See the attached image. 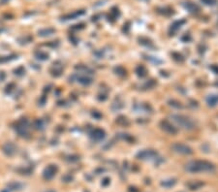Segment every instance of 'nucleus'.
Masks as SVG:
<instances>
[{
    "label": "nucleus",
    "mask_w": 218,
    "mask_h": 192,
    "mask_svg": "<svg viewBox=\"0 0 218 192\" xmlns=\"http://www.w3.org/2000/svg\"><path fill=\"white\" fill-rule=\"evenodd\" d=\"M214 165L206 160H195L189 162L186 165V170L192 173H200V172H212L214 171Z\"/></svg>",
    "instance_id": "nucleus-1"
},
{
    "label": "nucleus",
    "mask_w": 218,
    "mask_h": 192,
    "mask_svg": "<svg viewBox=\"0 0 218 192\" xmlns=\"http://www.w3.org/2000/svg\"><path fill=\"white\" fill-rule=\"evenodd\" d=\"M171 118L176 122L177 125L185 130H193L196 127V123L189 116L183 115H171Z\"/></svg>",
    "instance_id": "nucleus-2"
},
{
    "label": "nucleus",
    "mask_w": 218,
    "mask_h": 192,
    "mask_svg": "<svg viewBox=\"0 0 218 192\" xmlns=\"http://www.w3.org/2000/svg\"><path fill=\"white\" fill-rule=\"evenodd\" d=\"M28 126L29 122L26 118H20L16 122V131L19 133V136L26 137L28 135Z\"/></svg>",
    "instance_id": "nucleus-3"
},
{
    "label": "nucleus",
    "mask_w": 218,
    "mask_h": 192,
    "mask_svg": "<svg viewBox=\"0 0 218 192\" xmlns=\"http://www.w3.org/2000/svg\"><path fill=\"white\" fill-rule=\"evenodd\" d=\"M171 150L174 151H176L177 153L180 154H192L193 153V150L190 147L184 144H180V143H176L171 145Z\"/></svg>",
    "instance_id": "nucleus-4"
},
{
    "label": "nucleus",
    "mask_w": 218,
    "mask_h": 192,
    "mask_svg": "<svg viewBox=\"0 0 218 192\" xmlns=\"http://www.w3.org/2000/svg\"><path fill=\"white\" fill-rule=\"evenodd\" d=\"M160 127L162 128V130H164L166 133L171 134V135H176L177 133V129L176 127H174L171 122H169L168 120H162L160 122Z\"/></svg>",
    "instance_id": "nucleus-5"
},
{
    "label": "nucleus",
    "mask_w": 218,
    "mask_h": 192,
    "mask_svg": "<svg viewBox=\"0 0 218 192\" xmlns=\"http://www.w3.org/2000/svg\"><path fill=\"white\" fill-rule=\"evenodd\" d=\"M105 137H106V133L103 129L101 128H94L91 133H90V138H91L94 142H100L102 141Z\"/></svg>",
    "instance_id": "nucleus-6"
},
{
    "label": "nucleus",
    "mask_w": 218,
    "mask_h": 192,
    "mask_svg": "<svg viewBox=\"0 0 218 192\" xmlns=\"http://www.w3.org/2000/svg\"><path fill=\"white\" fill-rule=\"evenodd\" d=\"M2 150L7 156H13L15 153L17 152V147L13 143H6L3 145Z\"/></svg>",
    "instance_id": "nucleus-7"
},
{
    "label": "nucleus",
    "mask_w": 218,
    "mask_h": 192,
    "mask_svg": "<svg viewBox=\"0 0 218 192\" xmlns=\"http://www.w3.org/2000/svg\"><path fill=\"white\" fill-rule=\"evenodd\" d=\"M137 156H138V158L142 159V160L144 159H152V158H154V157L157 156V152L152 150H144L140 151Z\"/></svg>",
    "instance_id": "nucleus-8"
},
{
    "label": "nucleus",
    "mask_w": 218,
    "mask_h": 192,
    "mask_svg": "<svg viewBox=\"0 0 218 192\" xmlns=\"http://www.w3.org/2000/svg\"><path fill=\"white\" fill-rule=\"evenodd\" d=\"M76 80H77L78 83H80L81 84H83V86H89V84L92 83V78L89 77L88 75L86 74H78V75H76Z\"/></svg>",
    "instance_id": "nucleus-9"
},
{
    "label": "nucleus",
    "mask_w": 218,
    "mask_h": 192,
    "mask_svg": "<svg viewBox=\"0 0 218 192\" xmlns=\"http://www.w3.org/2000/svg\"><path fill=\"white\" fill-rule=\"evenodd\" d=\"M186 22L185 19H179V20H176L173 24L171 25L170 27V33L171 35H174V33H176L177 31L179 30L180 28H181V26L184 24Z\"/></svg>",
    "instance_id": "nucleus-10"
},
{
    "label": "nucleus",
    "mask_w": 218,
    "mask_h": 192,
    "mask_svg": "<svg viewBox=\"0 0 218 192\" xmlns=\"http://www.w3.org/2000/svg\"><path fill=\"white\" fill-rule=\"evenodd\" d=\"M183 7H184L186 10L189 11L190 13H199L200 12V7L197 4H195L194 2H185L183 4Z\"/></svg>",
    "instance_id": "nucleus-11"
},
{
    "label": "nucleus",
    "mask_w": 218,
    "mask_h": 192,
    "mask_svg": "<svg viewBox=\"0 0 218 192\" xmlns=\"http://www.w3.org/2000/svg\"><path fill=\"white\" fill-rule=\"evenodd\" d=\"M62 72H63V66L62 65H58V64L54 63L53 65L51 66V74L53 76V77H59V76L62 74Z\"/></svg>",
    "instance_id": "nucleus-12"
},
{
    "label": "nucleus",
    "mask_w": 218,
    "mask_h": 192,
    "mask_svg": "<svg viewBox=\"0 0 218 192\" xmlns=\"http://www.w3.org/2000/svg\"><path fill=\"white\" fill-rule=\"evenodd\" d=\"M56 171H57V168L55 167L54 165H49L45 170V172H44V176H45V177H47V179H51V177L54 176V174L56 173Z\"/></svg>",
    "instance_id": "nucleus-13"
},
{
    "label": "nucleus",
    "mask_w": 218,
    "mask_h": 192,
    "mask_svg": "<svg viewBox=\"0 0 218 192\" xmlns=\"http://www.w3.org/2000/svg\"><path fill=\"white\" fill-rule=\"evenodd\" d=\"M84 13H85V12L83 11V10H81V11H76V12H74V13H72V14H68V15H66V16H64L62 17V19L63 20H68V19H77V17L84 15Z\"/></svg>",
    "instance_id": "nucleus-14"
},
{
    "label": "nucleus",
    "mask_w": 218,
    "mask_h": 192,
    "mask_svg": "<svg viewBox=\"0 0 218 192\" xmlns=\"http://www.w3.org/2000/svg\"><path fill=\"white\" fill-rule=\"evenodd\" d=\"M206 103L208 106L210 107H215L218 104V94H212L208 96L206 98Z\"/></svg>",
    "instance_id": "nucleus-15"
},
{
    "label": "nucleus",
    "mask_w": 218,
    "mask_h": 192,
    "mask_svg": "<svg viewBox=\"0 0 218 192\" xmlns=\"http://www.w3.org/2000/svg\"><path fill=\"white\" fill-rule=\"evenodd\" d=\"M119 15H120V13H119V10L116 7H113L112 9V11L110 12V15H109V20H112V22H115V20L117 19V17H119Z\"/></svg>",
    "instance_id": "nucleus-16"
},
{
    "label": "nucleus",
    "mask_w": 218,
    "mask_h": 192,
    "mask_svg": "<svg viewBox=\"0 0 218 192\" xmlns=\"http://www.w3.org/2000/svg\"><path fill=\"white\" fill-rule=\"evenodd\" d=\"M76 69L78 70L81 74H87V75H90L92 74V70L88 68L87 66H84V65H78V66H76Z\"/></svg>",
    "instance_id": "nucleus-17"
},
{
    "label": "nucleus",
    "mask_w": 218,
    "mask_h": 192,
    "mask_svg": "<svg viewBox=\"0 0 218 192\" xmlns=\"http://www.w3.org/2000/svg\"><path fill=\"white\" fill-rule=\"evenodd\" d=\"M55 32V30L53 28H45L42 29V30L39 31V35L42 37H46V36H49V35L53 34Z\"/></svg>",
    "instance_id": "nucleus-18"
},
{
    "label": "nucleus",
    "mask_w": 218,
    "mask_h": 192,
    "mask_svg": "<svg viewBox=\"0 0 218 192\" xmlns=\"http://www.w3.org/2000/svg\"><path fill=\"white\" fill-rule=\"evenodd\" d=\"M35 56H36L38 59L46 60L49 58V54L43 51H35Z\"/></svg>",
    "instance_id": "nucleus-19"
},
{
    "label": "nucleus",
    "mask_w": 218,
    "mask_h": 192,
    "mask_svg": "<svg viewBox=\"0 0 218 192\" xmlns=\"http://www.w3.org/2000/svg\"><path fill=\"white\" fill-rule=\"evenodd\" d=\"M136 73L139 77H144V76L146 75L147 71H146V69H145V67L140 65L136 68Z\"/></svg>",
    "instance_id": "nucleus-20"
},
{
    "label": "nucleus",
    "mask_w": 218,
    "mask_h": 192,
    "mask_svg": "<svg viewBox=\"0 0 218 192\" xmlns=\"http://www.w3.org/2000/svg\"><path fill=\"white\" fill-rule=\"evenodd\" d=\"M34 128L37 130L44 129V122L42 119H36V120L34 121Z\"/></svg>",
    "instance_id": "nucleus-21"
},
{
    "label": "nucleus",
    "mask_w": 218,
    "mask_h": 192,
    "mask_svg": "<svg viewBox=\"0 0 218 192\" xmlns=\"http://www.w3.org/2000/svg\"><path fill=\"white\" fill-rule=\"evenodd\" d=\"M116 122L120 125H128L129 124V121H128L127 118H125L123 115H120L118 118H116Z\"/></svg>",
    "instance_id": "nucleus-22"
},
{
    "label": "nucleus",
    "mask_w": 218,
    "mask_h": 192,
    "mask_svg": "<svg viewBox=\"0 0 218 192\" xmlns=\"http://www.w3.org/2000/svg\"><path fill=\"white\" fill-rule=\"evenodd\" d=\"M115 74H117L118 76H121V77H123V76L126 75V70H125L123 67H121V66L115 67Z\"/></svg>",
    "instance_id": "nucleus-23"
},
{
    "label": "nucleus",
    "mask_w": 218,
    "mask_h": 192,
    "mask_svg": "<svg viewBox=\"0 0 218 192\" xmlns=\"http://www.w3.org/2000/svg\"><path fill=\"white\" fill-rule=\"evenodd\" d=\"M201 2L208 6H214L218 3V0H201Z\"/></svg>",
    "instance_id": "nucleus-24"
},
{
    "label": "nucleus",
    "mask_w": 218,
    "mask_h": 192,
    "mask_svg": "<svg viewBox=\"0 0 218 192\" xmlns=\"http://www.w3.org/2000/svg\"><path fill=\"white\" fill-rule=\"evenodd\" d=\"M173 57H174V59H176V60H177V61H183V56L181 54H176V52H173Z\"/></svg>",
    "instance_id": "nucleus-25"
},
{
    "label": "nucleus",
    "mask_w": 218,
    "mask_h": 192,
    "mask_svg": "<svg viewBox=\"0 0 218 192\" xmlns=\"http://www.w3.org/2000/svg\"><path fill=\"white\" fill-rule=\"evenodd\" d=\"M24 72H25V70H24V68H23V67H19L17 69L15 70V74L17 75V76L23 75V74H24Z\"/></svg>",
    "instance_id": "nucleus-26"
},
{
    "label": "nucleus",
    "mask_w": 218,
    "mask_h": 192,
    "mask_svg": "<svg viewBox=\"0 0 218 192\" xmlns=\"http://www.w3.org/2000/svg\"><path fill=\"white\" fill-rule=\"evenodd\" d=\"M169 103H170L171 106L173 107H176V108H181L182 105L180 102H177V101H174V100H171V101H169Z\"/></svg>",
    "instance_id": "nucleus-27"
},
{
    "label": "nucleus",
    "mask_w": 218,
    "mask_h": 192,
    "mask_svg": "<svg viewBox=\"0 0 218 192\" xmlns=\"http://www.w3.org/2000/svg\"><path fill=\"white\" fill-rule=\"evenodd\" d=\"M15 57H11V56H2L0 57V62L3 63V62H7V61L11 60V59H14Z\"/></svg>",
    "instance_id": "nucleus-28"
},
{
    "label": "nucleus",
    "mask_w": 218,
    "mask_h": 192,
    "mask_svg": "<svg viewBox=\"0 0 218 192\" xmlns=\"http://www.w3.org/2000/svg\"><path fill=\"white\" fill-rule=\"evenodd\" d=\"M12 87H15V84L14 83H10L8 84L7 86H6V89H5V92L6 93H10L12 90H13L14 88H12Z\"/></svg>",
    "instance_id": "nucleus-29"
},
{
    "label": "nucleus",
    "mask_w": 218,
    "mask_h": 192,
    "mask_svg": "<svg viewBox=\"0 0 218 192\" xmlns=\"http://www.w3.org/2000/svg\"><path fill=\"white\" fill-rule=\"evenodd\" d=\"M6 78V75L4 72H0V81H3L5 80Z\"/></svg>",
    "instance_id": "nucleus-30"
},
{
    "label": "nucleus",
    "mask_w": 218,
    "mask_h": 192,
    "mask_svg": "<svg viewBox=\"0 0 218 192\" xmlns=\"http://www.w3.org/2000/svg\"><path fill=\"white\" fill-rule=\"evenodd\" d=\"M211 69L213 70V71L216 73V74H218V65H214V66H212L211 67Z\"/></svg>",
    "instance_id": "nucleus-31"
}]
</instances>
